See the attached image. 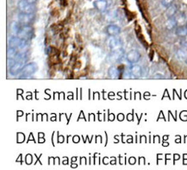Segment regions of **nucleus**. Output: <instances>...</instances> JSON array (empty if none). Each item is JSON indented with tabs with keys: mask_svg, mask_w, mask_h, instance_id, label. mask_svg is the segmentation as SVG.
Here are the masks:
<instances>
[{
	"mask_svg": "<svg viewBox=\"0 0 187 170\" xmlns=\"http://www.w3.org/2000/svg\"><path fill=\"white\" fill-rule=\"evenodd\" d=\"M37 70V65L35 62H29L26 64L22 70L21 76L19 77L20 79H27L31 77Z\"/></svg>",
	"mask_w": 187,
	"mask_h": 170,
	"instance_id": "obj_1",
	"label": "nucleus"
},
{
	"mask_svg": "<svg viewBox=\"0 0 187 170\" xmlns=\"http://www.w3.org/2000/svg\"><path fill=\"white\" fill-rule=\"evenodd\" d=\"M18 9L28 14H34L36 12V6L28 0H20L18 2Z\"/></svg>",
	"mask_w": 187,
	"mask_h": 170,
	"instance_id": "obj_2",
	"label": "nucleus"
},
{
	"mask_svg": "<svg viewBox=\"0 0 187 170\" xmlns=\"http://www.w3.org/2000/svg\"><path fill=\"white\" fill-rule=\"evenodd\" d=\"M28 45V40L23 39L19 36H11L8 40V46L15 48H23Z\"/></svg>",
	"mask_w": 187,
	"mask_h": 170,
	"instance_id": "obj_3",
	"label": "nucleus"
},
{
	"mask_svg": "<svg viewBox=\"0 0 187 170\" xmlns=\"http://www.w3.org/2000/svg\"><path fill=\"white\" fill-rule=\"evenodd\" d=\"M18 36L23 39L29 41L33 37V29L29 25H23L18 31Z\"/></svg>",
	"mask_w": 187,
	"mask_h": 170,
	"instance_id": "obj_4",
	"label": "nucleus"
},
{
	"mask_svg": "<svg viewBox=\"0 0 187 170\" xmlns=\"http://www.w3.org/2000/svg\"><path fill=\"white\" fill-rule=\"evenodd\" d=\"M26 60V57H23L18 62H16V63L11 67H9V73H11V75H17L20 72H22L25 66Z\"/></svg>",
	"mask_w": 187,
	"mask_h": 170,
	"instance_id": "obj_5",
	"label": "nucleus"
},
{
	"mask_svg": "<svg viewBox=\"0 0 187 170\" xmlns=\"http://www.w3.org/2000/svg\"><path fill=\"white\" fill-rule=\"evenodd\" d=\"M123 54H124L123 49L122 48H120L116 49V50H112L111 53L108 56V60H109L110 62L116 63L117 62H119L123 58Z\"/></svg>",
	"mask_w": 187,
	"mask_h": 170,
	"instance_id": "obj_6",
	"label": "nucleus"
},
{
	"mask_svg": "<svg viewBox=\"0 0 187 170\" xmlns=\"http://www.w3.org/2000/svg\"><path fill=\"white\" fill-rule=\"evenodd\" d=\"M34 14H28L25 12H20L18 14V22L22 25H29L34 20Z\"/></svg>",
	"mask_w": 187,
	"mask_h": 170,
	"instance_id": "obj_7",
	"label": "nucleus"
},
{
	"mask_svg": "<svg viewBox=\"0 0 187 170\" xmlns=\"http://www.w3.org/2000/svg\"><path fill=\"white\" fill-rule=\"evenodd\" d=\"M126 58H127V61L129 63L135 64V63H137L140 61V59H141V54H140L139 51H137L135 49H132V50H130L127 54Z\"/></svg>",
	"mask_w": 187,
	"mask_h": 170,
	"instance_id": "obj_8",
	"label": "nucleus"
},
{
	"mask_svg": "<svg viewBox=\"0 0 187 170\" xmlns=\"http://www.w3.org/2000/svg\"><path fill=\"white\" fill-rule=\"evenodd\" d=\"M132 77L133 78H140L142 75V67L137 64H132V66L129 67Z\"/></svg>",
	"mask_w": 187,
	"mask_h": 170,
	"instance_id": "obj_9",
	"label": "nucleus"
},
{
	"mask_svg": "<svg viewBox=\"0 0 187 170\" xmlns=\"http://www.w3.org/2000/svg\"><path fill=\"white\" fill-rule=\"evenodd\" d=\"M109 46H110V48L111 49V51L116 50L122 47V42L119 38H116V36H112L109 42Z\"/></svg>",
	"mask_w": 187,
	"mask_h": 170,
	"instance_id": "obj_10",
	"label": "nucleus"
},
{
	"mask_svg": "<svg viewBox=\"0 0 187 170\" xmlns=\"http://www.w3.org/2000/svg\"><path fill=\"white\" fill-rule=\"evenodd\" d=\"M121 72L116 67H110L108 69V75L110 79H118L121 77Z\"/></svg>",
	"mask_w": 187,
	"mask_h": 170,
	"instance_id": "obj_11",
	"label": "nucleus"
},
{
	"mask_svg": "<svg viewBox=\"0 0 187 170\" xmlns=\"http://www.w3.org/2000/svg\"><path fill=\"white\" fill-rule=\"evenodd\" d=\"M121 32V28L116 24H110L107 27V33L111 36H116Z\"/></svg>",
	"mask_w": 187,
	"mask_h": 170,
	"instance_id": "obj_12",
	"label": "nucleus"
},
{
	"mask_svg": "<svg viewBox=\"0 0 187 170\" xmlns=\"http://www.w3.org/2000/svg\"><path fill=\"white\" fill-rule=\"evenodd\" d=\"M93 5L100 12H104L107 9V1L106 0H96L95 2H93Z\"/></svg>",
	"mask_w": 187,
	"mask_h": 170,
	"instance_id": "obj_13",
	"label": "nucleus"
},
{
	"mask_svg": "<svg viewBox=\"0 0 187 170\" xmlns=\"http://www.w3.org/2000/svg\"><path fill=\"white\" fill-rule=\"evenodd\" d=\"M178 11V6L176 4H172L168 8H167V11H166V16L167 18H174V16L176 15Z\"/></svg>",
	"mask_w": 187,
	"mask_h": 170,
	"instance_id": "obj_14",
	"label": "nucleus"
},
{
	"mask_svg": "<svg viewBox=\"0 0 187 170\" xmlns=\"http://www.w3.org/2000/svg\"><path fill=\"white\" fill-rule=\"evenodd\" d=\"M177 23H178V21L177 19L174 18H168V20L167 21L166 23V27L168 30H172L173 29H175L176 26H177Z\"/></svg>",
	"mask_w": 187,
	"mask_h": 170,
	"instance_id": "obj_15",
	"label": "nucleus"
},
{
	"mask_svg": "<svg viewBox=\"0 0 187 170\" xmlns=\"http://www.w3.org/2000/svg\"><path fill=\"white\" fill-rule=\"evenodd\" d=\"M176 35L180 37H185L187 36V27L186 26H178L176 29Z\"/></svg>",
	"mask_w": 187,
	"mask_h": 170,
	"instance_id": "obj_16",
	"label": "nucleus"
},
{
	"mask_svg": "<svg viewBox=\"0 0 187 170\" xmlns=\"http://www.w3.org/2000/svg\"><path fill=\"white\" fill-rule=\"evenodd\" d=\"M17 55V51L16 48L13 47H8L7 48V57L8 58H15V56Z\"/></svg>",
	"mask_w": 187,
	"mask_h": 170,
	"instance_id": "obj_17",
	"label": "nucleus"
},
{
	"mask_svg": "<svg viewBox=\"0 0 187 170\" xmlns=\"http://www.w3.org/2000/svg\"><path fill=\"white\" fill-rule=\"evenodd\" d=\"M186 51L183 50L182 48H181V49H178V51H177V54H176L177 58H178V60H180V61H185V60H186Z\"/></svg>",
	"mask_w": 187,
	"mask_h": 170,
	"instance_id": "obj_18",
	"label": "nucleus"
},
{
	"mask_svg": "<svg viewBox=\"0 0 187 170\" xmlns=\"http://www.w3.org/2000/svg\"><path fill=\"white\" fill-rule=\"evenodd\" d=\"M174 0H161L160 1V4L162 5V7L164 8H168L169 6H171Z\"/></svg>",
	"mask_w": 187,
	"mask_h": 170,
	"instance_id": "obj_19",
	"label": "nucleus"
},
{
	"mask_svg": "<svg viewBox=\"0 0 187 170\" xmlns=\"http://www.w3.org/2000/svg\"><path fill=\"white\" fill-rule=\"evenodd\" d=\"M11 28H12V30L18 35V31H19V29H20V28H21V26L18 24V23H12V26H11Z\"/></svg>",
	"mask_w": 187,
	"mask_h": 170,
	"instance_id": "obj_20",
	"label": "nucleus"
},
{
	"mask_svg": "<svg viewBox=\"0 0 187 170\" xmlns=\"http://www.w3.org/2000/svg\"><path fill=\"white\" fill-rule=\"evenodd\" d=\"M130 77H132V74H131L130 69H129V70H125V71L123 73V78L128 79V78H130Z\"/></svg>",
	"mask_w": 187,
	"mask_h": 170,
	"instance_id": "obj_21",
	"label": "nucleus"
},
{
	"mask_svg": "<svg viewBox=\"0 0 187 170\" xmlns=\"http://www.w3.org/2000/svg\"><path fill=\"white\" fill-rule=\"evenodd\" d=\"M180 47L183 50L185 51H187V41L186 40H184L180 42Z\"/></svg>",
	"mask_w": 187,
	"mask_h": 170,
	"instance_id": "obj_22",
	"label": "nucleus"
},
{
	"mask_svg": "<svg viewBox=\"0 0 187 170\" xmlns=\"http://www.w3.org/2000/svg\"><path fill=\"white\" fill-rule=\"evenodd\" d=\"M79 140H80L79 136H74V142L78 143V142H79Z\"/></svg>",
	"mask_w": 187,
	"mask_h": 170,
	"instance_id": "obj_23",
	"label": "nucleus"
},
{
	"mask_svg": "<svg viewBox=\"0 0 187 170\" xmlns=\"http://www.w3.org/2000/svg\"><path fill=\"white\" fill-rule=\"evenodd\" d=\"M134 161H135V160H134V158H131V159H129V162H130V163H134Z\"/></svg>",
	"mask_w": 187,
	"mask_h": 170,
	"instance_id": "obj_24",
	"label": "nucleus"
},
{
	"mask_svg": "<svg viewBox=\"0 0 187 170\" xmlns=\"http://www.w3.org/2000/svg\"><path fill=\"white\" fill-rule=\"evenodd\" d=\"M28 2H30V3H32V4H35L37 0H28Z\"/></svg>",
	"mask_w": 187,
	"mask_h": 170,
	"instance_id": "obj_25",
	"label": "nucleus"
},
{
	"mask_svg": "<svg viewBox=\"0 0 187 170\" xmlns=\"http://www.w3.org/2000/svg\"><path fill=\"white\" fill-rule=\"evenodd\" d=\"M186 64H187V58H186Z\"/></svg>",
	"mask_w": 187,
	"mask_h": 170,
	"instance_id": "obj_26",
	"label": "nucleus"
},
{
	"mask_svg": "<svg viewBox=\"0 0 187 170\" xmlns=\"http://www.w3.org/2000/svg\"><path fill=\"white\" fill-rule=\"evenodd\" d=\"M186 27H187V23H186Z\"/></svg>",
	"mask_w": 187,
	"mask_h": 170,
	"instance_id": "obj_27",
	"label": "nucleus"
}]
</instances>
